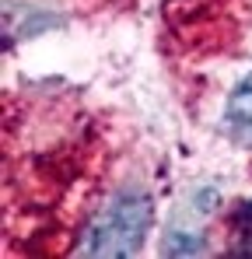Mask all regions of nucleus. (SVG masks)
<instances>
[{"mask_svg": "<svg viewBox=\"0 0 252 259\" xmlns=\"http://www.w3.org/2000/svg\"><path fill=\"white\" fill-rule=\"evenodd\" d=\"M147 200H123L116 203L109 214L98 221V228L91 231V256H126L137 249L144 228H147Z\"/></svg>", "mask_w": 252, "mask_h": 259, "instance_id": "obj_1", "label": "nucleus"}, {"mask_svg": "<svg viewBox=\"0 0 252 259\" xmlns=\"http://www.w3.org/2000/svg\"><path fill=\"white\" fill-rule=\"evenodd\" d=\"M224 123H228L231 137L238 144H249L252 147V70H249V77L231 91L228 109H224Z\"/></svg>", "mask_w": 252, "mask_h": 259, "instance_id": "obj_2", "label": "nucleus"}]
</instances>
